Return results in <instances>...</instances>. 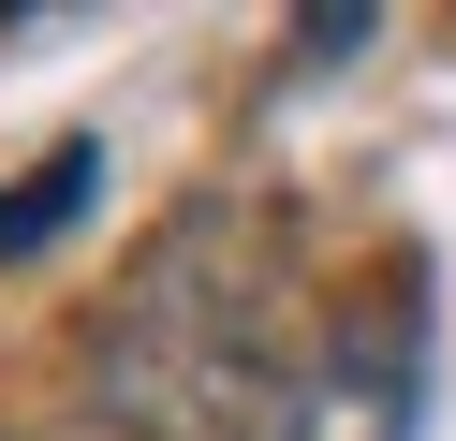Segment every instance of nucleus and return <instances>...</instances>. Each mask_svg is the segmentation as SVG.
I'll list each match as a JSON object with an SVG mask.
<instances>
[{
    "label": "nucleus",
    "instance_id": "obj_2",
    "mask_svg": "<svg viewBox=\"0 0 456 441\" xmlns=\"http://www.w3.org/2000/svg\"><path fill=\"white\" fill-rule=\"evenodd\" d=\"M250 441H412V323H338L265 397Z\"/></svg>",
    "mask_w": 456,
    "mask_h": 441
},
{
    "label": "nucleus",
    "instance_id": "obj_1",
    "mask_svg": "<svg viewBox=\"0 0 456 441\" xmlns=\"http://www.w3.org/2000/svg\"><path fill=\"white\" fill-rule=\"evenodd\" d=\"M309 368L295 339V250L265 206H191L148 235V265L118 280V309L89 323V397L148 441H221L265 427V397Z\"/></svg>",
    "mask_w": 456,
    "mask_h": 441
},
{
    "label": "nucleus",
    "instance_id": "obj_3",
    "mask_svg": "<svg viewBox=\"0 0 456 441\" xmlns=\"http://www.w3.org/2000/svg\"><path fill=\"white\" fill-rule=\"evenodd\" d=\"M89 192H103V147H89V133H60V147H45L30 176H15V192H0V265L60 250V235H74V206H89Z\"/></svg>",
    "mask_w": 456,
    "mask_h": 441
}]
</instances>
